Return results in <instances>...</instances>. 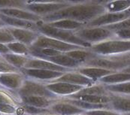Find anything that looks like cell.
Returning <instances> with one entry per match:
<instances>
[{
  "mask_svg": "<svg viewBox=\"0 0 130 115\" xmlns=\"http://www.w3.org/2000/svg\"><path fill=\"white\" fill-rule=\"evenodd\" d=\"M75 35L92 45L115 38L114 33L104 26L91 27L87 26L86 27L76 31Z\"/></svg>",
  "mask_w": 130,
  "mask_h": 115,
  "instance_id": "5b68a950",
  "label": "cell"
},
{
  "mask_svg": "<svg viewBox=\"0 0 130 115\" xmlns=\"http://www.w3.org/2000/svg\"><path fill=\"white\" fill-rule=\"evenodd\" d=\"M0 104H7L18 107L21 103L19 102V100L14 98L10 93L0 89Z\"/></svg>",
  "mask_w": 130,
  "mask_h": 115,
  "instance_id": "1f68e13d",
  "label": "cell"
},
{
  "mask_svg": "<svg viewBox=\"0 0 130 115\" xmlns=\"http://www.w3.org/2000/svg\"><path fill=\"white\" fill-rule=\"evenodd\" d=\"M120 72H126V73H129L130 74V66L129 67H126V68H125V69H123V70H121Z\"/></svg>",
  "mask_w": 130,
  "mask_h": 115,
  "instance_id": "60d3db41",
  "label": "cell"
},
{
  "mask_svg": "<svg viewBox=\"0 0 130 115\" xmlns=\"http://www.w3.org/2000/svg\"><path fill=\"white\" fill-rule=\"evenodd\" d=\"M115 38L120 39V40H130V28H126L123 29H120L113 32Z\"/></svg>",
  "mask_w": 130,
  "mask_h": 115,
  "instance_id": "f35d334b",
  "label": "cell"
},
{
  "mask_svg": "<svg viewBox=\"0 0 130 115\" xmlns=\"http://www.w3.org/2000/svg\"><path fill=\"white\" fill-rule=\"evenodd\" d=\"M72 5L71 2H47V1H26L25 9L41 17L54 14Z\"/></svg>",
  "mask_w": 130,
  "mask_h": 115,
  "instance_id": "277c9868",
  "label": "cell"
},
{
  "mask_svg": "<svg viewBox=\"0 0 130 115\" xmlns=\"http://www.w3.org/2000/svg\"><path fill=\"white\" fill-rule=\"evenodd\" d=\"M66 98H72L75 100H80L92 104L102 105V104H110L111 102L112 96H91V95H78V94H72Z\"/></svg>",
  "mask_w": 130,
  "mask_h": 115,
  "instance_id": "603a6c76",
  "label": "cell"
},
{
  "mask_svg": "<svg viewBox=\"0 0 130 115\" xmlns=\"http://www.w3.org/2000/svg\"><path fill=\"white\" fill-rule=\"evenodd\" d=\"M75 71L78 72L81 75L87 77L96 82H98L103 77L108 76L109 75L117 72L111 70H108V69L97 68V67H90V66H81L79 69H76Z\"/></svg>",
  "mask_w": 130,
  "mask_h": 115,
  "instance_id": "ac0fdd59",
  "label": "cell"
},
{
  "mask_svg": "<svg viewBox=\"0 0 130 115\" xmlns=\"http://www.w3.org/2000/svg\"><path fill=\"white\" fill-rule=\"evenodd\" d=\"M50 82H65V83H69L74 85H78L81 87H89L94 85L99 82H96L92 79L84 76L79 73L77 71H72V72H69L66 73H64L62 76L57 78L54 80L50 81Z\"/></svg>",
  "mask_w": 130,
  "mask_h": 115,
  "instance_id": "8fae6325",
  "label": "cell"
},
{
  "mask_svg": "<svg viewBox=\"0 0 130 115\" xmlns=\"http://www.w3.org/2000/svg\"><path fill=\"white\" fill-rule=\"evenodd\" d=\"M105 88L112 95L130 96V81L118 84L105 85Z\"/></svg>",
  "mask_w": 130,
  "mask_h": 115,
  "instance_id": "f1b7e54d",
  "label": "cell"
},
{
  "mask_svg": "<svg viewBox=\"0 0 130 115\" xmlns=\"http://www.w3.org/2000/svg\"><path fill=\"white\" fill-rule=\"evenodd\" d=\"M130 18V8L122 12L108 13L106 12L102 15L98 17L87 24V26L91 27H101L108 25H111L117 23L122 22Z\"/></svg>",
  "mask_w": 130,
  "mask_h": 115,
  "instance_id": "ba28073f",
  "label": "cell"
},
{
  "mask_svg": "<svg viewBox=\"0 0 130 115\" xmlns=\"http://www.w3.org/2000/svg\"><path fill=\"white\" fill-rule=\"evenodd\" d=\"M46 87L56 96H70L80 92L84 87L74 85L65 82H48L45 84Z\"/></svg>",
  "mask_w": 130,
  "mask_h": 115,
  "instance_id": "30bf717a",
  "label": "cell"
},
{
  "mask_svg": "<svg viewBox=\"0 0 130 115\" xmlns=\"http://www.w3.org/2000/svg\"><path fill=\"white\" fill-rule=\"evenodd\" d=\"M104 27L109 29V30H111L113 32H114L116 31H118V30H120V29L130 28V18L126 20H123L122 22H120V23H114V24L105 26Z\"/></svg>",
  "mask_w": 130,
  "mask_h": 115,
  "instance_id": "d590c367",
  "label": "cell"
},
{
  "mask_svg": "<svg viewBox=\"0 0 130 115\" xmlns=\"http://www.w3.org/2000/svg\"><path fill=\"white\" fill-rule=\"evenodd\" d=\"M106 1L85 2L80 4H72L59 11L44 16V23H51L60 20H72L88 24L94 19L106 13L105 3Z\"/></svg>",
  "mask_w": 130,
  "mask_h": 115,
  "instance_id": "6da1fadb",
  "label": "cell"
},
{
  "mask_svg": "<svg viewBox=\"0 0 130 115\" xmlns=\"http://www.w3.org/2000/svg\"><path fill=\"white\" fill-rule=\"evenodd\" d=\"M129 81H130L129 73L117 72L113 73L111 75H109L108 76L103 77L98 82L103 84L105 85H111V84H122V83L129 82Z\"/></svg>",
  "mask_w": 130,
  "mask_h": 115,
  "instance_id": "d4e9b609",
  "label": "cell"
},
{
  "mask_svg": "<svg viewBox=\"0 0 130 115\" xmlns=\"http://www.w3.org/2000/svg\"><path fill=\"white\" fill-rule=\"evenodd\" d=\"M124 63L126 64V65L127 67L130 66V59H127V60H126V61H124Z\"/></svg>",
  "mask_w": 130,
  "mask_h": 115,
  "instance_id": "7bdbcfd3",
  "label": "cell"
},
{
  "mask_svg": "<svg viewBox=\"0 0 130 115\" xmlns=\"http://www.w3.org/2000/svg\"><path fill=\"white\" fill-rule=\"evenodd\" d=\"M26 69H43V70H49L66 73L69 72H72L73 70L62 67L58 65L54 62H51L48 60L38 59V58L29 57L26 65H25Z\"/></svg>",
  "mask_w": 130,
  "mask_h": 115,
  "instance_id": "4fadbf2b",
  "label": "cell"
},
{
  "mask_svg": "<svg viewBox=\"0 0 130 115\" xmlns=\"http://www.w3.org/2000/svg\"><path fill=\"white\" fill-rule=\"evenodd\" d=\"M19 98L23 96H43L56 100L58 96L51 92L41 81L26 78L22 87L16 91Z\"/></svg>",
  "mask_w": 130,
  "mask_h": 115,
  "instance_id": "8992f818",
  "label": "cell"
},
{
  "mask_svg": "<svg viewBox=\"0 0 130 115\" xmlns=\"http://www.w3.org/2000/svg\"><path fill=\"white\" fill-rule=\"evenodd\" d=\"M26 1L15 0H0V9L2 8H25Z\"/></svg>",
  "mask_w": 130,
  "mask_h": 115,
  "instance_id": "d6a6232c",
  "label": "cell"
},
{
  "mask_svg": "<svg viewBox=\"0 0 130 115\" xmlns=\"http://www.w3.org/2000/svg\"><path fill=\"white\" fill-rule=\"evenodd\" d=\"M32 46L36 47H39V48H50V49L60 51L64 54L72 51H74V50L85 48L80 46L61 41L55 38H50L41 34L38 36V38L36 39V41L33 43Z\"/></svg>",
  "mask_w": 130,
  "mask_h": 115,
  "instance_id": "52a82bcc",
  "label": "cell"
},
{
  "mask_svg": "<svg viewBox=\"0 0 130 115\" xmlns=\"http://www.w3.org/2000/svg\"><path fill=\"white\" fill-rule=\"evenodd\" d=\"M129 97H130V96H129Z\"/></svg>",
  "mask_w": 130,
  "mask_h": 115,
  "instance_id": "681fc988",
  "label": "cell"
},
{
  "mask_svg": "<svg viewBox=\"0 0 130 115\" xmlns=\"http://www.w3.org/2000/svg\"><path fill=\"white\" fill-rule=\"evenodd\" d=\"M124 115H130V113H128V114H125Z\"/></svg>",
  "mask_w": 130,
  "mask_h": 115,
  "instance_id": "f6af8a7d",
  "label": "cell"
},
{
  "mask_svg": "<svg viewBox=\"0 0 130 115\" xmlns=\"http://www.w3.org/2000/svg\"><path fill=\"white\" fill-rule=\"evenodd\" d=\"M121 115H124V114H121Z\"/></svg>",
  "mask_w": 130,
  "mask_h": 115,
  "instance_id": "7dc6e473",
  "label": "cell"
},
{
  "mask_svg": "<svg viewBox=\"0 0 130 115\" xmlns=\"http://www.w3.org/2000/svg\"><path fill=\"white\" fill-rule=\"evenodd\" d=\"M22 72L0 73V86L9 90L18 91L26 80Z\"/></svg>",
  "mask_w": 130,
  "mask_h": 115,
  "instance_id": "7c38bea8",
  "label": "cell"
},
{
  "mask_svg": "<svg viewBox=\"0 0 130 115\" xmlns=\"http://www.w3.org/2000/svg\"><path fill=\"white\" fill-rule=\"evenodd\" d=\"M111 109L120 114L130 113V97L112 95L111 103Z\"/></svg>",
  "mask_w": 130,
  "mask_h": 115,
  "instance_id": "ffe728a7",
  "label": "cell"
},
{
  "mask_svg": "<svg viewBox=\"0 0 130 115\" xmlns=\"http://www.w3.org/2000/svg\"><path fill=\"white\" fill-rule=\"evenodd\" d=\"M6 26H7L6 24L2 20L0 19V28H3V27H6Z\"/></svg>",
  "mask_w": 130,
  "mask_h": 115,
  "instance_id": "b9f144b4",
  "label": "cell"
},
{
  "mask_svg": "<svg viewBox=\"0 0 130 115\" xmlns=\"http://www.w3.org/2000/svg\"><path fill=\"white\" fill-rule=\"evenodd\" d=\"M39 115H58V114H39Z\"/></svg>",
  "mask_w": 130,
  "mask_h": 115,
  "instance_id": "ee69618b",
  "label": "cell"
},
{
  "mask_svg": "<svg viewBox=\"0 0 130 115\" xmlns=\"http://www.w3.org/2000/svg\"><path fill=\"white\" fill-rule=\"evenodd\" d=\"M21 72L20 70L8 63L2 56H0V73Z\"/></svg>",
  "mask_w": 130,
  "mask_h": 115,
  "instance_id": "e575fe53",
  "label": "cell"
},
{
  "mask_svg": "<svg viewBox=\"0 0 130 115\" xmlns=\"http://www.w3.org/2000/svg\"><path fill=\"white\" fill-rule=\"evenodd\" d=\"M8 47L9 48L11 53L20 54V55H23V56H27L30 57V52H29V48L27 45L19 42V41H14L11 43H9L7 44Z\"/></svg>",
  "mask_w": 130,
  "mask_h": 115,
  "instance_id": "f546056e",
  "label": "cell"
},
{
  "mask_svg": "<svg viewBox=\"0 0 130 115\" xmlns=\"http://www.w3.org/2000/svg\"><path fill=\"white\" fill-rule=\"evenodd\" d=\"M0 115H2V114H0Z\"/></svg>",
  "mask_w": 130,
  "mask_h": 115,
  "instance_id": "c3c4849f",
  "label": "cell"
},
{
  "mask_svg": "<svg viewBox=\"0 0 130 115\" xmlns=\"http://www.w3.org/2000/svg\"><path fill=\"white\" fill-rule=\"evenodd\" d=\"M8 29L13 35L14 38H15L16 41L21 42L28 47H30L33 44V43L36 41L38 36L41 35L40 32L32 31L30 29H18L14 27L8 26Z\"/></svg>",
  "mask_w": 130,
  "mask_h": 115,
  "instance_id": "5bb4252c",
  "label": "cell"
},
{
  "mask_svg": "<svg viewBox=\"0 0 130 115\" xmlns=\"http://www.w3.org/2000/svg\"><path fill=\"white\" fill-rule=\"evenodd\" d=\"M4 58L8 63L12 65L13 66L16 67L18 69H21L25 67L26 65L28 60L30 57L27 56H23V55H20V54H16L13 53H9L5 55L2 56Z\"/></svg>",
  "mask_w": 130,
  "mask_h": 115,
  "instance_id": "83f0119b",
  "label": "cell"
},
{
  "mask_svg": "<svg viewBox=\"0 0 130 115\" xmlns=\"http://www.w3.org/2000/svg\"><path fill=\"white\" fill-rule=\"evenodd\" d=\"M84 115H121L117 111L108 109H100V110H93V111H85Z\"/></svg>",
  "mask_w": 130,
  "mask_h": 115,
  "instance_id": "8d00e7d4",
  "label": "cell"
},
{
  "mask_svg": "<svg viewBox=\"0 0 130 115\" xmlns=\"http://www.w3.org/2000/svg\"><path fill=\"white\" fill-rule=\"evenodd\" d=\"M78 95H91V96H112L105 88V85L101 83H97L92 86L84 87L77 93Z\"/></svg>",
  "mask_w": 130,
  "mask_h": 115,
  "instance_id": "484cf974",
  "label": "cell"
},
{
  "mask_svg": "<svg viewBox=\"0 0 130 115\" xmlns=\"http://www.w3.org/2000/svg\"><path fill=\"white\" fill-rule=\"evenodd\" d=\"M20 105L24 111L25 115H39L52 113L50 108H41L23 105V104H20Z\"/></svg>",
  "mask_w": 130,
  "mask_h": 115,
  "instance_id": "4dcf8cb0",
  "label": "cell"
},
{
  "mask_svg": "<svg viewBox=\"0 0 130 115\" xmlns=\"http://www.w3.org/2000/svg\"><path fill=\"white\" fill-rule=\"evenodd\" d=\"M66 54L71 58H72L74 60H76L79 63H80L81 66L84 63H86L87 62L92 59L93 58L96 56V54L95 53H93L90 48L74 50V51H72L66 53Z\"/></svg>",
  "mask_w": 130,
  "mask_h": 115,
  "instance_id": "cb8c5ba5",
  "label": "cell"
},
{
  "mask_svg": "<svg viewBox=\"0 0 130 115\" xmlns=\"http://www.w3.org/2000/svg\"><path fill=\"white\" fill-rule=\"evenodd\" d=\"M9 53H11V51H10L9 48L8 47L7 44L0 43V56L5 55V54H9Z\"/></svg>",
  "mask_w": 130,
  "mask_h": 115,
  "instance_id": "ab89813d",
  "label": "cell"
},
{
  "mask_svg": "<svg viewBox=\"0 0 130 115\" xmlns=\"http://www.w3.org/2000/svg\"><path fill=\"white\" fill-rule=\"evenodd\" d=\"M0 19L6 24L7 26H9V27L26 29H30L32 31L38 32V26L37 23L36 22L14 18L8 17L2 14H0Z\"/></svg>",
  "mask_w": 130,
  "mask_h": 115,
  "instance_id": "e0dca14e",
  "label": "cell"
},
{
  "mask_svg": "<svg viewBox=\"0 0 130 115\" xmlns=\"http://www.w3.org/2000/svg\"><path fill=\"white\" fill-rule=\"evenodd\" d=\"M15 38L8 29V26L0 28V43L8 44L9 43L15 41Z\"/></svg>",
  "mask_w": 130,
  "mask_h": 115,
  "instance_id": "836d02e7",
  "label": "cell"
},
{
  "mask_svg": "<svg viewBox=\"0 0 130 115\" xmlns=\"http://www.w3.org/2000/svg\"><path fill=\"white\" fill-rule=\"evenodd\" d=\"M16 106L7 104H0V114L2 115L16 114L17 111Z\"/></svg>",
  "mask_w": 130,
  "mask_h": 115,
  "instance_id": "74e56055",
  "label": "cell"
},
{
  "mask_svg": "<svg viewBox=\"0 0 130 115\" xmlns=\"http://www.w3.org/2000/svg\"><path fill=\"white\" fill-rule=\"evenodd\" d=\"M90 49L95 54L100 56H122L130 53V40L113 38L93 44Z\"/></svg>",
  "mask_w": 130,
  "mask_h": 115,
  "instance_id": "3957f363",
  "label": "cell"
},
{
  "mask_svg": "<svg viewBox=\"0 0 130 115\" xmlns=\"http://www.w3.org/2000/svg\"><path fill=\"white\" fill-rule=\"evenodd\" d=\"M50 110L52 114L58 115H78L83 114L85 112L83 109L64 100L54 102L50 107Z\"/></svg>",
  "mask_w": 130,
  "mask_h": 115,
  "instance_id": "9a60e30c",
  "label": "cell"
},
{
  "mask_svg": "<svg viewBox=\"0 0 130 115\" xmlns=\"http://www.w3.org/2000/svg\"><path fill=\"white\" fill-rule=\"evenodd\" d=\"M20 72L26 78L41 81V82L43 80H45L47 82L54 80L62 76L64 74L63 72H59L36 69H26V68L21 69Z\"/></svg>",
  "mask_w": 130,
  "mask_h": 115,
  "instance_id": "9c48e42d",
  "label": "cell"
},
{
  "mask_svg": "<svg viewBox=\"0 0 130 115\" xmlns=\"http://www.w3.org/2000/svg\"><path fill=\"white\" fill-rule=\"evenodd\" d=\"M37 24L38 26V32L41 35H44L50 38H55L69 44L80 46L85 48H90L92 47V44L78 38L75 35V32L74 31L54 28L52 26H50L43 20L37 22Z\"/></svg>",
  "mask_w": 130,
  "mask_h": 115,
  "instance_id": "7a4b0ae2",
  "label": "cell"
},
{
  "mask_svg": "<svg viewBox=\"0 0 130 115\" xmlns=\"http://www.w3.org/2000/svg\"><path fill=\"white\" fill-rule=\"evenodd\" d=\"M21 104L41 108H50L56 100L43 96H23L20 98Z\"/></svg>",
  "mask_w": 130,
  "mask_h": 115,
  "instance_id": "d6986e66",
  "label": "cell"
},
{
  "mask_svg": "<svg viewBox=\"0 0 130 115\" xmlns=\"http://www.w3.org/2000/svg\"><path fill=\"white\" fill-rule=\"evenodd\" d=\"M46 23L54 28L65 29V30H70L74 32L81 29L87 26V24L86 23L74 21L72 20H56L51 23Z\"/></svg>",
  "mask_w": 130,
  "mask_h": 115,
  "instance_id": "7402d4cb",
  "label": "cell"
},
{
  "mask_svg": "<svg viewBox=\"0 0 130 115\" xmlns=\"http://www.w3.org/2000/svg\"><path fill=\"white\" fill-rule=\"evenodd\" d=\"M78 115H84V114H78Z\"/></svg>",
  "mask_w": 130,
  "mask_h": 115,
  "instance_id": "bcb514c9",
  "label": "cell"
},
{
  "mask_svg": "<svg viewBox=\"0 0 130 115\" xmlns=\"http://www.w3.org/2000/svg\"><path fill=\"white\" fill-rule=\"evenodd\" d=\"M106 12L116 13L122 12L130 8V0H114L106 1L105 3Z\"/></svg>",
  "mask_w": 130,
  "mask_h": 115,
  "instance_id": "4316f807",
  "label": "cell"
},
{
  "mask_svg": "<svg viewBox=\"0 0 130 115\" xmlns=\"http://www.w3.org/2000/svg\"><path fill=\"white\" fill-rule=\"evenodd\" d=\"M46 60H48L51 62H54L58 65H60L62 67L71 69V70H76L81 67V64L77 62L76 60L73 59L72 58L69 57L66 54H62L60 55L52 57L47 58Z\"/></svg>",
  "mask_w": 130,
  "mask_h": 115,
  "instance_id": "44dd1931",
  "label": "cell"
},
{
  "mask_svg": "<svg viewBox=\"0 0 130 115\" xmlns=\"http://www.w3.org/2000/svg\"><path fill=\"white\" fill-rule=\"evenodd\" d=\"M0 14L8 16V17L32 21V22H36V23L42 20L41 17L38 16L36 14L27 11L25 8H2L0 9Z\"/></svg>",
  "mask_w": 130,
  "mask_h": 115,
  "instance_id": "2e32d148",
  "label": "cell"
}]
</instances>
